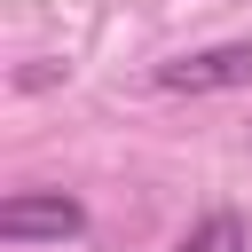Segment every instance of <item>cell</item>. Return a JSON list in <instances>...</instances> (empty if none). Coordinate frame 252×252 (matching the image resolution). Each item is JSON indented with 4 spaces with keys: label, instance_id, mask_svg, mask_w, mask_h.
<instances>
[{
    "label": "cell",
    "instance_id": "2",
    "mask_svg": "<svg viewBox=\"0 0 252 252\" xmlns=\"http://www.w3.org/2000/svg\"><path fill=\"white\" fill-rule=\"evenodd\" d=\"M87 228V205L63 197V189H16L0 205V236L8 244H71Z\"/></svg>",
    "mask_w": 252,
    "mask_h": 252
},
{
    "label": "cell",
    "instance_id": "1",
    "mask_svg": "<svg viewBox=\"0 0 252 252\" xmlns=\"http://www.w3.org/2000/svg\"><path fill=\"white\" fill-rule=\"evenodd\" d=\"M158 94H236L252 87V39H213V47H189V55H165L150 71Z\"/></svg>",
    "mask_w": 252,
    "mask_h": 252
},
{
    "label": "cell",
    "instance_id": "3",
    "mask_svg": "<svg viewBox=\"0 0 252 252\" xmlns=\"http://www.w3.org/2000/svg\"><path fill=\"white\" fill-rule=\"evenodd\" d=\"M173 252H252V228H244V213H228V205H213Z\"/></svg>",
    "mask_w": 252,
    "mask_h": 252
}]
</instances>
